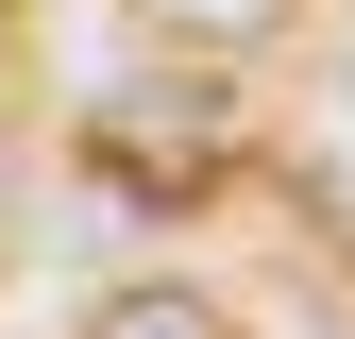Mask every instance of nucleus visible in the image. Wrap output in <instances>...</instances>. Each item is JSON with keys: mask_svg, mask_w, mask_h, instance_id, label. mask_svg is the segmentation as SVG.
<instances>
[{"mask_svg": "<svg viewBox=\"0 0 355 339\" xmlns=\"http://www.w3.org/2000/svg\"><path fill=\"white\" fill-rule=\"evenodd\" d=\"M153 34H187V51H271L288 34V0H136Z\"/></svg>", "mask_w": 355, "mask_h": 339, "instance_id": "f257e3e1", "label": "nucleus"}, {"mask_svg": "<svg viewBox=\"0 0 355 339\" xmlns=\"http://www.w3.org/2000/svg\"><path fill=\"white\" fill-rule=\"evenodd\" d=\"M85 339H237V322H220L203 288H119V306L85 322Z\"/></svg>", "mask_w": 355, "mask_h": 339, "instance_id": "f03ea898", "label": "nucleus"}, {"mask_svg": "<svg viewBox=\"0 0 355 339\" xmlns=\"http://www.w3.org/2000/svg\"><path fill=\"white\" fill-rule=\"evenodd\" d=\"M0 51H17V0H0Z\"/></svg>", "mask_w": 355, "mask_h": 339, "instance_id": "7ed1b4c3", "label": "nucleus"}]
</instances>
